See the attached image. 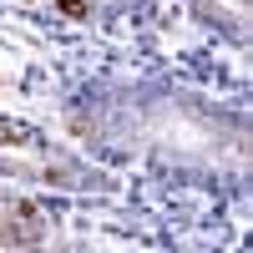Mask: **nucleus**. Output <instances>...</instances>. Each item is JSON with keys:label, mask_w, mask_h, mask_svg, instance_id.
Masks as SVG:
<instances>
[{"label": "nucleus", "mask_w": 253, "mask_h": 253, "mask_svg": "<svg viewBox=\"0 0 253 253\" xmlns=\"http://www.w3.org/2000/svg\"><path fill=\"white\" fill-rule=\"evenodd\" d=\"M41 132L26 122H15V117H0V147H36Z\"/></svg>", "instance_id": "nucleus-1"}, {"label": "nucleus", "mask_w": 253, "mask_h": 253, "mask_svg": "<svg viewBox=\"0 0 253 253\" xmlns=\"http://www.w3.org/2000/svg\"><path fill=\"white\" fill-rule=\"evenodd\" d=\"M56 5H61V15H71V20H86V15H91L86 0H56Z\"/></svg>", "instance_id": "nucleus-2"}]
</instances>
